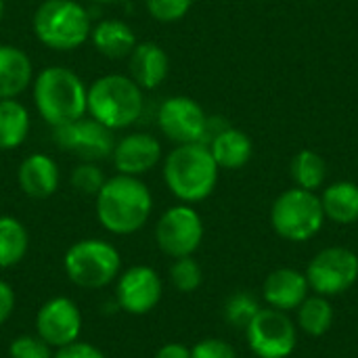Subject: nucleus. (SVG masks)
Listing matches in <instances>:
<instances>
[{
	"label": "nucleus",
	"instance_id": "f257e3e1",
	"mask_svg": "<svg viewBox=\"0 0 358 358\" xmlns=\"http://www.w3.org/2000/svg\"><path fill=\"white\" fill-rule=\"evenodd\" d=\"M94 197L96 220L113 235L138 233L153 212V195L138 176L117 174L107 178Z\"/></svg>",
	"mask_w": 358,
	"mask_h": 358
},
{
	"label": "nucleus",
	"instance_id": "f03ea898",
	"mask_svg": "<svg viewBox=\"0 0 358 358\" xmlns=\"http://www.w3.org/2000/svg\"><path fill=\"white\" fill-rule=\"evenodd\" d=\"M218 164L203 143L176 145L164 159V180L170 193L182 203L208 199L218 185Z\"/></svg>",
	"mask_w": 358,
	"mask_h": 358
},
{
	"label": "nucleus",
	"instance_id": "7ed1b4c3",
	"mask_svg": "<svg viewBox=\"0 0 358 358\" xmlns=\"http://www.w3.org/2000/svg\"><path fill=\"white\" fill-rule=\"evenodd\" d=\"M88 88L82 78L63 65L44 67L34 80V103L40 117L52 126H65L86 115Z\"/></svg>",
	"mask_w": 358,
	"mask_h": 358
},
{
	"label": "nucleus",
	"instance_id": "20e7f679",
	"mask_svg": "<svg viewBox=\"0 0 358 358\" xmlns=\"http://www.w3.org/2000/svg\"><path fill=\"white\" fill-rule=\"evenodd\" d=\"M145 109L143 88L122 73H107L88 86L86 113L109 130H124L138 122Z\"/></svg>",
	"mask_w": 358,
	"mask_h": 358
},
{
	"label": "nucleus",
	"instance_id": "39448f33",
	"mask_svg": "<svg viewBox=\"0 0 358 358\" xmlns=\"http://www.w3.org/2000/svg\"><path fill=\"white\" fill-rule=\"evenodd\" d=\"M36 38L50 50H76L90 38V13L78 0H44L34 17Z\"/></svg>",
	"mask_w": 358,
	"mask_h": 358
},
{
	"label": "nucleus",
	"instance_id": "423d86ee",
	"mask_svg": "<svg viewBox=\"0 0 358 358\" xmlns=\"http://www.w3.org/2000/svg\"><path fill=\"white\" fill-rule=\"evenodd\" d=\"M63 268L73 285L84 289H101L117 279L122 254L105 239H82L65 252Z\"/></svg>",
	"mask_w": 358,
	"mask_h": 358
},
{
	"label": "nucleus",
	"instance_id": "0eeeda50",
	"mask_svg": "<svg viewBox=\"0 0 358 358\" xmlns=\"http://www.w3.org/2000/svg\"><path fill=\"white\" fill-rule=\"evenodd\" d=\"M271 224L287 241L304 243L313 239L325 224L321 197L300 187L283 191L271 208Z\"/></svg>",
	"mask_w": 358,
	"mask_h": 358
},
{
	"label": "nucleus",
	"instance_id": "6e6552de",
	"mask_svg": "<svg viewBox=\"0 0 358 358\" xmlns=\"http://www.w3.org/2000/svg\"><path fill=\"white\" fill-rule=\"evenodd\" d=\"M155 241L170 258L193 256L203 241V220L189 203L172 206L155 224Z\"/></svg>",
	"mask_w": 358,
	"mask_h": 358
},
{
	"label": "nucleus",
	"instance_id": "1a4fd4ad",
	"mask_svg": "<svg viewBox=\"0 0 358 358\" xmlns=\"http://www.w3.org/2000/svg\"><path fill=\"white\" fill-rule=\"evenodd\" d=\"M250 350L258 358H287L298 344V327L283 310L260 308L243 329Z\"/></svg>",
	"mask_w": 358,
	"mask_h": 358
},
{
	"label": "nucleus",
	"instance_id": "9d476101",
	"mask_svg": "<svg viewBox=\"0 0 358 358\" xmlns=\"http://www.w3.org/2000/svg\"><path fill=\"white\" fill-rule=\"evenodd\" d=\"M310 292L331 298L348 292L358 281V256L348 248L321 250L306 268Z\"/></svg>",
	"mask_w": 358,
	"mask_h": 358
},
{
	"label": "nucleus",
	"instance_id": "9b49d317",
	"mask_svg": "<svg viewBox=\"0 0 358 358\" xmlns=\"http://www.w3.org/2000/svg\"><path fill=\"white\" fill-rule=\"evenodd\" d=\"M157 126L166 138L176 145L203 143L208 115L203 107L191 96H170L157 109Z\"/></svg>",
	"mask_w": 358,
	"mask_h": 358
},
{
	"label": "nucleus",
	"instance_id": "f8f14e48",
	"mask_svg": "<svg viewBox=\"0 0 358 358\" xmlns=\"http://www.w3.org/2000/svg\"><path fill=\"white\" fill-rule=\"evenodd\" d=\"M55 143L63 151H69L80 157L82 162L107 159L111 157L115 147L113 130L92 117H80L76 122L55 128Z\"/></svg>",
	"mask_w": 358,
	"mask_h": 358
},
{
	"label": "nucleus",
	"instance_id": "ddd939ff",
	"mask_svg": "<svg viewBox=\"0 0 358 358\" xmlns=\"http://www.w3.org/2000/svg\"><path fill=\"white\" fill-rule=\"evenodd\" d=\"M82 313L78 304L65 296L46 300L36 315V336L50 348L59 350L80 340Z\"/></svg>",
	"mask_w": 358,
	"mask_h": 358
},
{
	"label": "nucleus",
	"instance_id": "4468645a",
	"mask_svg": "<svg viewBox=\"0 0 358 358\" xmlns=\"http://www.w3.org/2000/svg\"><path fill=\"white\" fill-rule=\"evenodd\" d=\"M164 294V283L155 268L138 264L128 268L120 279L115 287V300L117 306L134 317H143L151 313Z\"/></svg>",
	"mask_w": 358,
	"mask_h": 358
},
{
	"label": "nucleus",
	"instance_id": "2eb2a0df",
	"mask_svg": "<svg viewBox=\"0 0 358 358\" xmlns=\"http://www.w3.org/2000/svg\"><path fill=\"white\" fill-rule=\"evenodd\" d=\"M111 159L120 174L141 176L153 170L162 159V145L153 134L132 132L115 141Z\"/></svg>",
	"mask_w": 358,
	"mask_h": 358
},
{
	"label": "nucleus",
	"instance_id": "dca6fc26",
	"mask_svg": "<svg viewBox=\"0 0 358 358\" xmlns=\"http://www.w3.org/2000/svg\"><path fill=\"white\" fill-rule=\"evenodd\" d=\"M310 296V285L304 273L296 268H277L273 271L264 285H262V298L268 304V308L275 310H296L306 298Z\"/></svg>",
	"mask_w": 358,
	"mask_h": 358
},
{
	"label": "nucleus",
	"instance_id": "f3484780",
	"mask_svg": "<svg viewBox=\"0 0 358 358\" xmlns=\"http://www.w3.org/2000/svg\"><path fill=\"white\" fill-rule=\"evenodd\" d=\"M17 180L21 191L31 199H46L50 197L61 182L57 162L46 153H31L27 155L17 172Z\"/></svg>",
	"mask_w": 358,
	"mask_h": 358
},
{
	"label": "nucleus",
	"instance_id": "a211bd4d",
	"mask_svg": "<svg viewBox=\"0 0 358 358\" xmlns=\"http://www.w3.org/2000/svg\"><path fill=\"white\" fill-rule=\"evenodd\" d=\"M128 71L130 78L143 88L153 90L168 78L170 71V59L168 52L155 44V42H141L134 46V50L128 55Z\"/></svg>",
	"mask_w": 358,
	"mask_h": 358
},
{
	"label": "nucleus",
	"instance_id": "6ab92c4d",
	"mask_svg": "<svg viewBox=\"0 0 358 358\" xmlns=\"http://www.w3.org/2000/svg\"><path fill=\"white\" fill-rule=\"evenodd\" d=\"M34 80V65L25 50L0 44V99H17Z\"/></svg>",
	"mask_w": 358,
	"mask_h": 358
},
{
	"label": "nucleus",
	"instance_id": "aec40b11",
	"mask_svg": "<svg viewBox=\"0 0 358 358\" xmlns=\"http://www.w3.org/2000/svg\"><path fill=\"white\" fill-rule=\"evenodd\" d=\"M210 153L214 157V162L218 164V168L222 170H239L243 168L254 153V145L252 138L239 130V128H222L210 143Z\"/></svg>",
	"mask_w": 358,
	"mask_h": 358
},
{
	"label": "nucleus",
	"instance_id": "412c9836",
	"mask_svg": "<svg viewBox=\"0 0 358 358\" xmlns=\"http://www.w3.org/2000/svg\"><path fill=\"white\" fill-rule=\"evenodd\" d=\"M90 40L94 44V48L109 59H122L128 57L136 42V34L134 29L122 21V19H103L96 25H92L90 29Z\"/></svg>",
	"mask_w": 358,
	"mask_h": 358
},
{
	"label": "nucleus",
	"instance_id": "4be33fe9",
	"mask_svg": "<svg viewBox=\"0 0 358 358\" xmlns=\"http://www.w3.org/2000/svg\"><path fill=\"white\" fill-rule=\"evenodd\" d=\"M321 206L325 218L336 224L358 222V185L350 180H340L329 185L321 195Z\"/></svg>",
	"mask_w": 358,
	"mask_h": 358
},
{
	"label": "nucleus",
	"instance_id": "5701e85b",
	"mask_svg": "<svg viewBox=\"0 0 358 358\" xmlns=\"http://www.w3.org/2000/svg\"><path fill=\"white\" fill-rule=\"evenodd\" d=\"M29 111L17 99H0V151L23 145L29 134Z\"/></svg>",
	"mask_w": 358,
	"mask_h": 358
},
{
	"label": "nucleus",
	"instance_id": "b1692460",
	"mask_svg": "<svg viewBox=\"0 0 358 358\" xmlns=\"http://www.w3.org/2000/svg\"><path fill=\"white\" fill-rule=\"evenodd\" d=\"M29 248V235L21 220L0 216V268L17 266Z\"/></svg>",
	"mask_w": 358,
	"mask_h": 358
},
{
	"label": "nucleus",
	"instance_id": "393cba45",
	"mask_svg": "<svg viewBox=\"0 0 358 358\" xmlns=\"http://www.w3.org/2000/svg\"><path fill=\"white\" fill-rule=\"evenodd\" d=\"M296 310H298L296 327L302 329L306 336L321 338L334 325V306H331L329 298H325V296H319V294L308 296Z\"/></svg>",
	"mask_w": 358,
	"mask_h": 358
},
{
	"label": "nucleus",
	"instance_id": "a878e982",
	"mask_svg": "<svg viewBox=\"0 0 358 358\" xmlns=\"http://www.w3.org/2000/svg\"><path fill=\"white\" fill-rule=\"evenodd\" d=\"M292 178L296 187L306 191H317L327 180V162L317 151L302 149L292 159Z\"/></svg>",
	"mask_w": 358,
	"mask_h": 358
},
{
	"label": "nucleus",
	"instance_id": "bb28decb",
	"mask_svg": "<svg viewBox=\"0 0 358 358\" xmlns=\"http://www.w3.org/2000/svg\"><path fill=\"white\" fill-rule=\"evenodd\" d=\"M260 313V302L250 292H235L224 302V319L237 329H245Z\"/></svg>",
	"mask_w": 358,
	"mask_h": 358
},
{
	"label": "nucleus",
	"instance_id": "cd10ccee",
	"mask_svg": "<svg viewBox=\"0 0 358 358\" xmlns=\"http://www.w3.org/2000/svg\"><path fill=\"white\" fill-rule=\"evenodd\" d=\"M170 281L178 292L191 294V292L199 289V285L203 281V271L193 256L176 258L174 264L170 266Z\"/></svg>",
	"mask_w": 358,
	"mask_h": 358
},
{
	"label": "nucleus",
	"instance_id": "c85d7f7f",
	"mask_svg": "<svg viewBox=\"0 0 358 358\" xmlns=\"http://www.w3.org/2000/svg\"><path fill=\"white\" fill-rule=\"evenodd\" d=\"M105 180L107 178L103 170L96 166V162H82L71 172V187L84 195H96L105 185Z\"/></svg>",
	"mask_w": 358,
	"mask_h": 358
},
{
	"label": "nucleus",
	"instance_id": "c756f323",
	"mask_svg": "<svg viewBox=\"0 0 358 358\" xmlns=\"http://www.w3.org/2000/svg\"><path fill=\"white\" fill-rule=\"evenodd\" d=\"M149 15L159 23L180 21L193 6V0H145Z\"/></svg>",
	"mask_w": 358,
	"mask_h": 358
},
{
	"label": "nucleus",
	"instance_id": "7c9ffc66",
	"mask_svg": "<svg viewBox=\"0 0 358 358\" xmlns=\"http://www.w3.org/2000/svg\"><path fill=\"white\" fill-rule=\"evenodd\" d=\"M8 358H52V348L38 336H19L8 344Z\"/></svg>",
	"mask_w": 358,
	"mask_h": 358
},
{
	"label": "nucleus",
	"instance_id": "2f4dec72",
	"mask_svg": "<svg viewBox=\"0 0 358 358\" xmlns=\"http://www.w3.org/2000/svg\"><path fill=\"white\" fill-rule=\"evenodd\" d=\"M191 358H237V352L220 338H206L191 348Z\"/></svg>",
	"mask_w": 358,
	"mask_h": 358
},
{
	"label": "nucleus",
	"instance_id": "473e14b6",
	"mask_svg": "<svg viewBox=\"0 0 358 358\" xmlns=\"http://www.w3.org/2000/svg\"><path fill=\"white\" fill-rule=\"evenodd\" d=\"M52 358H107L96 346L88 344V342H73L65 348H59Z\"/></svg>",
	"mask_w": 358,
	"mask_h": 358
},
{
	"label": "nucleus",
	"instance_id": "72a5a7b5",
	"mask_svg": "<svg viewBox=\"0 0 358 358\" xmlns=\"http://www.w3.org/2000/svg\"><path fill=\"white\" fill-rule=\"evenodd\" d=\"M15 302L17 300H15L13 287L6 281L0 279V325H4L10 319V315L15 310Z\"/></svg>",
	"mask_w": 358,
	"mask_h": 358
},
{
	"label": "nucleus",
	"instance_id": "f704fd0d",
	"mask_svg": "<svg viewBox=\"0 0 358 358\" xmlns=\"http://www.w3.org/2000/svg\"><path fill=\"white\" fill-rule=\"evenodd\" d=\"M153 358H191V348L170 342V344H164Z\"/></svg>",
	"mask_w": 358,
	"mask_h": 358
},
{
	"label": "nucleus",
	"instance_id": "c9c22d12",
	"mask_svg": "<svg viewBox=\"0 0 358 358\" xmlns=\"http://www.w3.org/2000/svg\"><path fill=\"white\" fill-rule=\"evenodd\" d=\"M92 2H99V4H113V2H120V0H92Z\"/></svg>",
	"mask_w": 358,
	"mask_h": 358
},
{
	"label": "nucleus",
	"instance_id": "e433bc0d",
	"mask_svg": "<svg viewBox=\"0 0 358 358\" xmlns=\"http://www.w3.org/2000/svg\"><path fill=\"white\" fill-rule=\"evenodd\" d=\"M2 15H4V0H0V21H2Z\"/></svg>",
	"mask_w": 358,
	"mask_h": 358
}]
</instances>
